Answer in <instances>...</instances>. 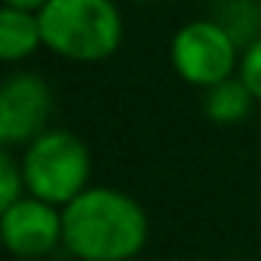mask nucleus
<instances>
[{
  "mask_svg": "<svg viewBox=\"0 0 261 261\" xmlns=\"http://www.w3.org/2000/svg\"><path fill=\"white\" fill-rule=\"evenodd\" d=\"M62 240L83 261H126L142 252L148 218L133 197L111 188H92L65 203Z\"/></svg>",
  "mask_w": 261,
  "mask_h": 261,
  "instance_id": "nucleus-1",
  "label": "nucleus"
},
{
  "mask_svg": "<svg viewBox=\"0 0 261 261\" xmlns=\"http://www.w3.org/2000/svg\"><path fill=\"white\" fill-rule=\"evenodd\" d=\"M37 16L43 46L68 62H105L123 43V16L114 0H46Z\"/></svg>",
  "mask_w": 261,
  "mask_h": 261,
  "instance_id": "nucleus-2",
  "label": "nucleus"
},
{
  "mask_svg": "<svg viewBox=\"0 0 261 261\" xmlns=\"http://www.w3.org/2000/svg\"><path fill=\"white\" fill-rule=\"evenodd\" d=\"M25 188L46 203H71L86 191L89 151L68 129H43L22 157Z\"/></svg>",
  "mask_w": 261,
  "mask_h": 261,
  "instance_id": "nucleus-3",
  "label": "nucleus"
},
{
  "mask_svg": "<svg viewBox=\"0 0 261 261\" xmlns=\"http://www.w3.org/2000/svg\"><path fill=\"white\" fill-rule=\"evenodd\" d=\"M240 56L243 46L218 19H191L172 34L169 43V62L175 74L200 89L233 77V71H240Z\"/></svg>",
  "mask_w": 261,
  "mask_h": 261,
  "instance_id": "nucleus-4",
  "label": "nucleus"
},
{
  "mask_svg": "<svg viewBox=\"0 0 261 261\" xmlns=\"http://www.w3.org/2000/svg\"><path fill=\"white\" fill-rule=\"evenodd\" d=\"M53 114V92L40 74L19 71L0 86V142L28 145L34 142Z\"/></svg>",
  "mask_w": 261,
  "mask_h": 261,
  "instance_id": "nucleus-5",
  "label": "nucleus"
},
{
  "mask_svg": "<svg viewBox=\"0 0 261 261\" xmlns=\"http://www.w3.org/2000/svg\"><path fill=\"white\" fill-rule=\"evenodd\" d=\"M40 197H22L4 209V243L19 258H40L46 255L62 237V215Z\"/></svg>",
  "mask_w": 261,
  "mask_h": 261,
  "instance_id": "nucleus-6",
  "label": "nucleus"
},
{
  "mask_svg": "<svg viewBox=\"0 0 261 261\" xmlns=\"http://www.w3.org/2000/svg\"><path fill=\"white\" fill-rule=\"evenodd\" d=\"M43 46V28L37 10L7 7L0 10V59L16 65Z\"/></svg>",
  "mask_w": 261,
  "mask_h": 261,
  "instance_id": "nucleus-7",
  "label": "nucleus"
},
{
  "mask_svg": "<svg viewBox=\"0 0 261 261\" xmlns=\"http://www.w3.org/2000/svg\"><path fill=\"white\" fill-rule=\"evenodd\" d=\"M255 95L249 92V86L243 83V77H227L215 86L206 89V117L212 123H237L252 111Z\"/></svg>",
  "mask_w": 261,
  "mask_h": 261,
  "instance_id": "nucleus-8",
  "label": "nucleus"
},
{
  "mask_svg": "<svg viewBox=\"0 0 261 261\" xmlns=\"http://www.w3.org/2000/svg\"><path fill=\"white\" fill-rule=\"evenodd\" d=\"M22 188H25L22 163H16L13 154L4 151L0 154V209H7L16 200H22Z\"/></svg>",
  "mask_w": 261,
  "mask_h": 261,
  "instance_id": "nucleus-9",
  "label": "nucleus"
},
{
  "mask_svg": "<svg viewBox=\"0 0 261 261\" xmlns=\"http://www.w3.org/2000/svg\"><path fill=\"white\" fill-rule=\"evenodd\" d=\"M240 77H243V83L249 86V92L255 95V101H261V37H255L246 49H243V56H240V71H237Z\"/></svg>",
  "mask_w": 261,
  "mask_h": 261,
  "instance_id": "nucleus-10",
  "label": "nucleus"
},
{
  "mask_svg": "<svg viewBox=\"0 0 261 261\" xmlns=\"http://www.w3.org/2000/svg\"><path fill=\"white\" fill-rule=\"evenodd\" d=\"M7 7H19V10H40L46 0H4Z\"/></svg>",
  "mask_w": 261,
  "mask_h": 261,
  "instance_id": "nucleus-11",
  "label": "nucleus"
},
{
  "mask_svg": "<svg viewBox=\"0 0 261 261\" xmlns=\"http://www.w3.org/2000/svg\"><path fill=\"white\" fill-rule=\"evenodd\" d=\"M136 4H163V0H136Z\"/></svg>",
  "mask_w": 261,
  "mask_h": 261,
  "instance_id": "nucleus-12",
  "label": "nucleus"
},
{
  "mask_svg": "<svg viewBox=\"0 0 261 261\" xmlns=\"http://www.w3.org/2000/svg\"><path fill=\"white\" fill-rule=\"evenodd\" d=\"M22 261H34V258H22Z\"/></svg>",
  "mask_w": 261,
  "mask_h": 261,
  "instance_id": "nucleus-13",
  "label": "nucleus"
}]
</instances>
